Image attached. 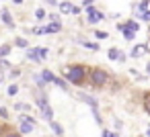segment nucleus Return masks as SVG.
Masks as SVG:
<instances>
[{
  "instance_id": "20",
  "label": "nucleus",
  "mask_w": 150,
  "mask_h": 137,
  "mask_svg": "<svg viewBox=\"0 0 150 137\" xmlns=\"http://www.w3.org/2000/svg\"><path fill=\"white\" fill-rule=\"evenodd\" d=\"M54 84H56V86H60L62 90H68V88H66V82H64L62 78H56V82H54Z\"/></svg>"
},
{
  "instance_id": "30",
  "label": "nucleus",
  "mask_w": 150,
  "mask_h": 137,
  "mask_svg": "<svg viewBox=\"0 0 150 137\" xmlns=\"http://www.w3.org/2000/svg\"><path fill=\"white\" fill-rule=\"evenodd\" d=\"M45 2H47V4H56V0H45Z\"/></svg>"
},
{
  "instance_id": "27",
  "label": "nucleus",
  "mask_w": 150,
  "mask_h": 137,
  "mask_svg": "<svg viewBox=\"0 0 150 137\" xmlns=\"http://www.w3.org/2000/svg\"><path fill=\"white\" fill-rule=\"evenodd\" d=\"M142 19H144V21H150V10H146V13L142 15Z\"/></svg>"
},
{
  "instance_id": "7",
  "label": "nucleus",
  "mask_w": 150,
  "mask_h": 137,
  "mask_svg": "<svg viewBox=\"0 0 150 137\" xmlns=\"http://www.w3.org/2000/svg\"><path fill=\"white\" fill-rule=\"evenodd\" d=\"M109 59H119V62H123L125 57H123V53H121L119 49H109Z\"/></svg>"
},
{
  "instance_id": "19",
  "label": "nucleus",
  "mask_w": 150,
  "mask_h": 137,
  "mask_svg": "<svg viewBox=\"0 0 150 137\" xmlns=\"http://www.w3.org/2000/svg\"><path fill=\"white\" fill-rule=\"evenodd\" d=\"M37 55H39V59H45V57H47V49H43V47H37Z\"/></svg>"
},
{
  "instance_id": "11",
  "label": "nucleus",
  "mask_w": 150,
  "mask_h": 137,
  "mask_svg": "<svg viewBox=\"0 0 150 137\" xmlns=\"http://www.w3.org/2000/svg\"><path fill=\"white\" fill-rule=\"evenodd\" d=\"M41 80H43V82H56V76L45 70V72H41Z\"/></svg>"
},
{
  "instance_id": "14",
  "label": "nucleus",
  "mask_w": 150,
  "mask_h": 137,
  "mask_svg": "<svg viewBox=\"0 0 150 137\" xmlns=\"http://www.w3.org/2000/svg\"><path fill=\"white\" fill-rule=\"evenodd\" d=\"M144 110L150 115V92H146V94H144Z\"/></svg>"
},
{
  "instance_id": "26",
  "label": "nucleus",
  "mask_w": 150,
  "mask_h": 137,
  "mask_svg": "<svg viewBox=\"0 0 150 137\" xmlns=\"http://www.w3.org/2000/svg\"><path fill=\"white\" fill-rule=\"evenodd\" d=\"M0 117H2V119H8V113H6L4 108H0Z\"/></svg>"
},
{
  "instance_id": "32",
  "label": "nucleus",
  "mask_w": 150,
  "mask_h": 137,
  "mask_svg": "<svg viewBox=\"0 0 150 137\" xmlns=\"http://www.w3.org/2000/svg\"><path fill=\"white\" fill-rule=\"evenodd\" d=\"M146 49H148V51H150V41H148V43H146Z\"/></svg>"
},
{
  "instance_id": "13",
  "label": "nucleus",
  "mask_w": 150,
  "mask_h": 137,
  "mask_svg": "<svg viewBox=\"0 0 150 137\" xmlns=\"http://www.w3.org/2000/svg\"><path fill=\"white\" fill-rule=\"evenodd\" d=\"M27 57H29L31 62H39V55H37V49H29V51H27Z\"/></svg>"
},
{
  "instance_id": "2",
  "label": "nucleus",
  "mask_w": 150,
  "mask_h": 137,
  "mask_svg": "<svg viewBox=\"0 0 150 137\" xmlns=\"http://www.w3.org/2000/svg\"><path fill=\"white\" fill-rule=\"evenodd\" d=\"M64 74H66V78H68L72 84H80V82L84 80V68H82V66H72V68H68Z\"/></svg>"
},
{
  "instance_id": "34",
  "label": "nucleus",
  "mask_w": 150,
  "mask_h": 137,
  "mask_svg": "<svg viewBox=\"0 0 150 137\" xmlns=\"http://www.w3.org/2000/svg\"><path fill=\"white\" fill-rule=\"evenodd\" d=\"M15 2H17V4H21V2H23V0H15Z\"/></svg>"
},
{
  "instance_id": "29",
  "label": "nucleus",
  "mask_w": 150,
  "mask_h": 137,
  "mask_svg": "<svg viewBox=\"0 0 150 137\" xmlns=\"http://www.w3.org/2000/svg\"><path fill=\"white\" fill-rule=\"evenodd\" d=\"M4 137H19L17 133H8V135H4Z\"/></svg>"
},
{
  "instance_id": "18",
  "label": "nucleus",
  "mask_w": 150,
  "mask_h": 137,
  "mask_svg": "<svg viewBox=\"0 0 150 137\" xmlns=\"http://www.w3.org/2000/svg\"><path fill=\"white\" fill-rule=\"evenodd\" d=\"M80 43H82L84 47H88V49H95V51L99 49V45H97V43H88V41H82V39H80Z\"/></svg>"
},
{
  "instance_id": "22",
  "label": "nucleus",
  "mask_w": 150,
  "mask_h": 137,
  "mask_svg": "<svg viewBox=\"0 0 150 137\" xmlns=\"http://www.w3.org/2000/svg\"><path fill=\"white\" fill-rule=\"evenodd\" d=\"M8 51H11V47H8V45H2V47H0V57H2V55H6Z\"/></svg>"
},
{
  "instance_id": "23",
  "label": "nucleus",
  "mask_w": 150,
  "mask_h": 137,
  "mask_svg": "<svg viewBox=\"0 0 150 137\" xmlns=\"http://www.w3.org/2000/svg\"><path fill=\"white\" fill-rule=\"evenodd\" d=\"M35 17H37V19H43V17H45V10H43V8H37V10H35Z\"/></svg>"
},
{
  "instance_id": "16",
  "label": "nucleus",
  "mask_w": 150,
  "mask_h": 137,
  "mask_svg": "<svg viewBox=\"0 0 150 137\" xmlns=\"http://www.w3.org/2000/svg\"><path fill=\"white\" fill-rule=\"evenodd\" d=\"M121 31H123V37H125L127 41H132V39L136 37V33H134V31H129V29H121Z\"/></svg>"
},
{
  "instance_id": "1",
  "label": "nucleus",
  "mask_w": 150,
  "mask_h": 137,
  "mask_svg": "<svg viewBox=\"0 0 150 137\" xmlns=\"http://www.w3.org/2000/svg\"><path fill=\"white\" fill-rule=\"evenodd\" d=\"M91 84L93 86H97V88H101V86H105L107 82H109V74L105 72V70H101V68H95V70H91Z\"/></svg>"
},
{
  "instance_id": "28",
  "label": "nucleus",
  "mask_w": 150,
  "mask_h": 137,
  "mask_svg": "<svg viewBox=\"0 0 150 137\" xmlns=\"http://www.w3.org/2000/svg\"><path fill=\"white\" fill-rule=\"evenodd\" d=\"M19 74H21V72H19V70H13V72H11V78H17V76H19Z\"/></svg>"
},
{
  "instance_id": "5",
  "label": "nucleus",
  "mask_w": 150,
  "mask_h": 137,
  "mask_svg": "<svg viewBox=\"0 0 150 137\" xmlns=\"http://www.w3.org/2000/svg\"><path fill=\"white\" fill-rule=\"evenodd\" d=\"M86 10H88V23H99L103 19V15L99 10H95L93 6H86Z\"/></svg>"
},
{
  "instance_id": "21",
  "label": "nucleus",
  "mask_w": 150,
  "mask_h": 137,
  "mask_svg": "<svg viewBox=\"0 0 150 137\" xmlns=\"http://www.w3.org/2000/svg\"><path fill=\"white\" fill-rule=\"evenodd\" d=\"M17 92H19V86H17V84H11V86H8V94H11V96H15Z\"/></svg>"
},
{
  "instance_id": "35",
  "label": "nucleus",
  "mask_w": 150,
  "mask_h": 137,
  "mask_svg": "<svg viewBox=\"0 0 150 137\" xmlns=\"http://www.w3.org/2000/svg\"><path fill=\"white\" fill-rule=\"evenodd\" d=\"M0 82H2V74H0Z\"/></svg>"
},
{
  "instance_id": "33",
  "label": "nucleus",
  "mask_w": 150,
  "mask_h": 137,
  "mask_svg": "<svg viewBox=\"0 0 150 137\" xmlns=\"http://www.w3.org/2000/svg\"><path fill=\"white\" fill-rule=\"evenodd\" d=\"M146 135H148V137H150V127H148V131H146Z\"/></svg>"
},
{
  "instance_id": "12",
  "label": "nucleus",
  "mask_w": 150,
  "mask_h": 137,
  "mask_svg": "<svg viewBox=\"0 0 150 137\" xmlns=\"http://www.w3.org/2000/svg\"><path fill=\"white\" fill-rule=\"evenodd\" d=\"M41 113H43V117H45L47 121H54V113H52L50 104H47V106H43V108H41Z\"/></svg>"
},
{
  "instance_id": "9",
  "label": "nucleus",
  "mask_w": 150,
  "mask_h": 137,
  "mask_svg": "<svg viewBox=\"0 0 150 137\" xmlns=\"http://www.w3.org/2000/svg\"><path fill=\"white\" fill-rule=\"evenodd\" d=\"M78 98L84 100V102H88L91 108H97V100H95V98H91V96H86V94H78Z\"/></svg>"
},
{
  "instance_id": "10",
  "label": "nucleus",
  "mask_w": 150,
  "mask_h": 137,
  "mask_svg": "<svg viewBox=\"0 0 150 137\" xmlns=\"http://www.w3.org/2000/svg\"><path fill=\"white\" fill-rule=\"evenodd\" d=\"M0 17H2V21L8 25V27H15V23H13V19H11V15H8V10H2L0 13Z\"/></svg>"
},
{
  "instance_id": "17",
  "label": "nucleus",
  "mask_w": 150,
  "mask_h": 137,
  "mask_svg": "<svg viewBox=\"0 0 150 137\" xmlns=\"http://www.w3.org/2000/svg\"><path fill=\"white\" fill-rule=\"evenodd\" d=\"M50 123H52V127H54V131H56V135H60V137H62V133H64V131H62V127H60V125H58L56 121H50Z\"/></svg>"
},
{
  "instance_id": "8",
  "label": "nucleus",
  "mask_w": 150,
  "mask_h": 137,
  "mask_svg": "<svg viewBox=\"0 0 150 137\" xmlns=\"http://www.w3.org/2000/svg\"><path fill=\"white\" fill-rule=\"evenodd\" d=\"M119 29H129V31H134V33H136V31L140 29V25H138L136 21H129L127 25H119Z\"/></svg>"
},
{
  "instance_id": "24",
  "label": "nucleus",
  "mask_w": 150,
  "mask_h": 137,
  "mask_svg": "<svg viewBox=\"0 0 150 137\" xmlns=\"http://www.w3.org/2000/svg\"><path fill=\"white\" fill-rule=\"evenodd\" d=\"M17 45H19V47H27L29 43H27V39H17Z\"/></svg>"
},
{
  "instance_id": "25",
  "label": "nucleus",
  "mask_w": 150,
  "mask_h": 137,
  "mask_svg": "<svg viewBox=\"0 0 150 137\" xmlns=\"http://www.w3.org/2000/svg\"><path fill=\"white\" fill-rule=\"evenodd\" d=\"M95 35H97V37H99V39H105V37H107V33H105V31H97V33H95Z\"/></svg>"
},
{
  "instance_id": "6",
  "label": "nucleus",
  "mask_w": 150,
  "mask_h": 137,
  "mask_svg": "<svg viewBox=\"0 0 150 137\" xmlns=\"http://www.w3.org/2000/svg\"><path fill=\"white\" fill-rule=\"evenodd\" d=\"M148 49H146V45H136L134 49H132V57H142V53H146Z\"/></svg>"
},
{
  "instance_id": "4",
  "label": "nucleus",
  "mask_w": 150,
  "mask_h": 137,
  "mask_svg": "<svg viewBox=\"0 0 150 137\" xmlns=\"http://www.w3.org/2000/svg\"><path fill=\"white\" fill-rule=\"evenodd\" d=\"M62 29V25L60 23H54V25H47V27H39V29H35V33H58Z\"/></svg>"
},
{
  "instance_id": "3",
  "label": "nucleus",
  "mask_w": 150,
  "mask_h": 137,
  "mask_svg": "<svg viewBox=\"0 0 150 137\" xmlns=\"http://www.w3.org/2000/svg\"><path fill=\"white\" fill-rule=\"evenodd\" d=\"M31 131H33V119L21 117V133H31Z\"/></svg>"
},
{
  "instance_id": "31",
  "label": "nucleus",
  "mask_w": 150,
  "mask_h": 137,
  "mask_svg": "<svg viewBox=\"0 0 150 137\" xmlns=\"http://www.w3.org/2000/svg\"><path fill=\"white\" fill-rule=\"evenodd\" d=\"M146 70H148V76H150V64H148V66H146Z\"/></svg>"
},
{
  "instance_id": "15",
  "label": "nucleus",
  "mask_w": 150,
  "mask_h": 137,
  "mask_svg": "<svg viewBox=\"0 0 150 137\" xmlns=\"http://www.w3.org/2000/svg\"><path fill=\"white\" fill-rule=\"evenodd\" d=\"M72 8H74V6H72L70 2H62V4H60V10H62V13H72Z\"/></svg>"
}]
</instances>
